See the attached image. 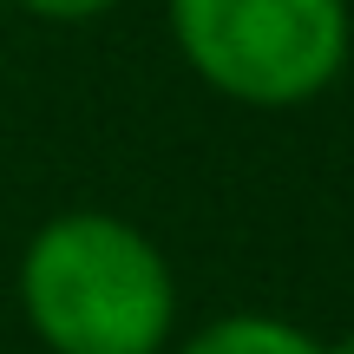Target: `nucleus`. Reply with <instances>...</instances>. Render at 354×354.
I'll return each mask as SVG.
<instances>
[{"instance_id": "4", "label": "nucleus", "mask_w": 354, "mask_h": 354, "mask_svg": "<svg viewBox=\"0 0 354 354\" xmlns=\"http://www.w3.org/2000/svg\"><path fill=\"white\" fill-rule=\"evenodd\" d=\"M26 13H39V20H92V13H105L112 0H20Z\"/></svg>"}, {"instance_id": "5", "label": "nucleus", "mask_w": 354, "mask_h": 354, "mask_svg": "<svg viewBox=\"0 0 354 354\" xmlns=\"http://www.w3.org/2000/svg\"><path fill=\"white\" fill-rule=\"evenodd\" d=\"M328 354H354V335H342V342H335V348H328Z\"/></svg>"}, {"instance_id": "3", "label": "nucleus", "mask_w": 354, "mask_h": 354, "mask_svg": "<svg viewBox=\"0 0 354 354\" xmlns=\"http://www.w3.org/2000/svg\"><path fill=\"white\" fill-rule=\"evenodd\" d=\"M184 354H328L315 335H302L295 322H276V315H230V322H210L197 342H184Z\"/></svg>"}, {"instance_id": "1", "label": "nucleus", "mask_w": 354, "mask_h": 354, "mask_svg": "<svg viewBox=\"0 0 354 354\" xmlns=\"http://www.w3.org/2000/svg\"><path fill=\"white\" fill-rule=\"evenodd\" d=\"M20 302L53 354H158L177 315L158 243L105 210L53 216L26 243Z\"/></svg>"}, {"instance_id": "2", "label": "nucleus", "mask_w": 354, "mask_h": 354, "mask_svg": "<svg viewBox=\"0 0 354 354\" xmlns=\"http://www.w3.org/2000/svg\"><path fill=\"white\" fill-rule=\"evenodd\" d=\"M171 33L203 86L236 105H302L348 66L342 0H171Z\"/></svg>"}]
</instances>
